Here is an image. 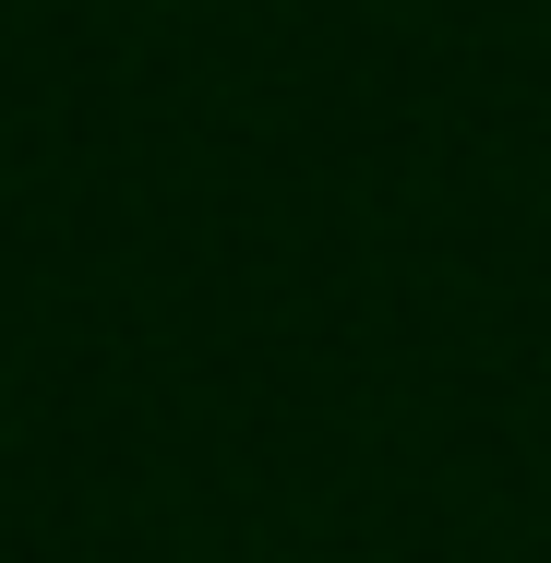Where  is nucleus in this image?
Segmentation results:
<instances>
[]
</instances>
